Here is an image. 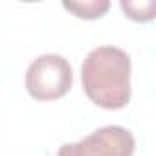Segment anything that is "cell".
Instances as JSON below:
<instances>
[{"label":"cell","mask_w":156,"mask_h":156,"mask_svg":"<svg viewBox=\"0 0 156 156\" xmlns=\"http://www.w3.org/2000/svg\"><path fill=\"white\" fill-rule=\"evenodd\" d=\"M81 83L87 98L101 108L119 110L130 101V57L116 46H98L83 61Z\"/></svg>","instance_id":"6da1fadb"},{"label":"cell","mask_w":156,"mask_h":156,"mask_svg":"<svg viewBox=\"0 0 156 156\" xmlns=\"http://www.w3.org/2000/svg\"><path fill=\"white\" fill-rule=\"evenodd\" d=\"M72 83V66L57 53L39 55L31 61L26 72V90L37 101H53L66 96Z\"/></svg>","instance_id":"7a4b0ae2"},{"label":"cell","mask_w":156,"mask_h":156,"mask_svg":"<svg viewBox=\"0 0 156 156\" xmlns=\"http://www.w3.org/2000/svg\"><path fill=\"white\" fill-rule=\"evenodd\" d=\"M136 140L130 130L119 125H105L81 141L64 143L55 156H132Z\"/></svg>","instance_id":"3957f363"},{"label":"cell","mask_w":156,"mask_h":156,"mask_svg":"<svg viewBox=\"0 0 156 156\" xmlns=\"http://www.w3.org/2000/svg\"><path fill=\"white\" fill-rule=\"evenodd\" d=\"M62 8L72 11L75 17L79 19H99L107 13V9L110 8V4L107 0H83V2H62Z\"/></svg>","instance_id":"277c9868"},{"label":"cell","mask_w":156,"mask_h":156,"mask_svg":"<svg viewBox=\"0 0 156 156\" xmlns=\"http://www.w3.org/2000/svg\"><path fill=\"white\" fill-rule=\"evenodd\" d=\"M147 4V2H145ZM145 4H140V2H121V9L127 13L129 19L132 20H138V22H147L154 17V11H145L143 6Z\"/></svg>","instance_id":"5b68a950"}]
</instances>
